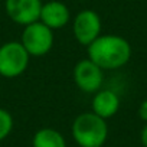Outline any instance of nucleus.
<instances>
[{"instance_id": "obj_1", "label": "nucleus", "mask_w": 147, "mask_h": 147, "mask_svg": "<svg viewBox=\"0 0 147 147\" xmlns=\"http://www.w3.org/2000/svg\"><path fill=\"white\" fill-rule=\"evenodd\" d=\"M88 59L101 69H117L124 66L131 58L128 40L120 35H100L87 46Z\"/></svg>"}, {"instance_id": "obj_2", "label": "nucleus", "mask_w": 147, "mask_h": 147, "mask_svg": "<svg viewBox=\"0 0 147 147\" xmlns=\"http://www.w3.org/2000/svg\"><path fill=\"white\" fill-rule=\"evenodd\" d=\"M72 137L80 147H102L108 137V125L95 113H82L72 123Z\"/></svg>"}, {"instance_id": "obj_3", "label": "nucleus", "mask_w": 147, "mask_h": 147, "mask_svg": "<svg viewBox=\"0 0 147 147\" xmlns=\"http://www.w3.org/2000/svg\"><path fill=\"white\" fill-rule=\"evenodd\" d=\"M30 55L22 42L10 40L0 46V75L5 78H16L26 71Z\"/></svg>"}, {"instance_id": "obj_4", "label": "nucleus", "mask_w": 147, "mask_h": 147, "mask_svg": "<svg viewBox=\"0 0 147 147\" xmlns=\"http://www.w3.org/2000/svg\"><path fill=\"white\" fill-rule=\"evenodd\" d=\"M20 42L30 56H43L53 46V30L38 20L25 26Z\"/></svg>"}, {"instance_id": "obj_5", "label": "nucleus", "mask_w": 147, "mask_h": 147, "mask_svg": "<svg viewBox=\"0 0 147 147\" xmlns=\"http://www.w3.org/2000/svg\"><path fill=\"white\" fill-rule=\"evenodd\" d=\"M104 69H101L97 63H94L91 59H81L75 68H74V81L77 87L87 92L92 94L101 90L102 81H104Z\"/></svg>"}, {"instance_id": "obj_6", "label": "nucleus", "mask_w": 147, "mask_h": 147, "mask_svg": "<svg viewBox=\"0 0 147 147\" xmlns=\"http://www.w3.org/2000/svg\"><path fill=\"white\" fill-rule=\"evenodd\" d=\"M72 30L81 45L88 46L101 35V18L94 10H81L74 19Z\"/></svg>"}, {"instance_id": "obj_7", "label": "nucleus", "mask_w": 147, "mask_h": 147, "mask_svg": "<svg viewBox=\"0 0 147 147\" xmlns=\"http://www.w3.org/2000/svg\"><path fill=\"white\" fill-rule=\"evenodd\" d=\"M42 5L40 0H6L5 10L15 23L28 26L39 20Z\"/></svg>"}, {"instance_id": "obj_8", "label": "nucleus", "mask_w": 147, "mask_h": 147, "mask_svg": "<svg viewBox=\"0 0 147 147\" xmlns=\"http://www.w3.org/2000/svg\"><path fill=\"white\" fill-rule=\"evenodd\" d=\"M69 19H71V12L68 6L59 2V0H51V2L42 5L39 20L52 30L65 28L69 23Z\"/></svg>"}, {"instance_id": "obj_9", "label": "nucleus", "mask_w": 147, "mask_h": 147, "mask_svg": "<svg viewBox=\"0 0 147 147\" xmlns=\"http://www.w3.org/2000/svg\"><path fill=\"white\" fill-rule=\"evenodd\" d=\"M120 108V98L111 90H100L92 98V113L104 120L111 118Z\"/></svg>"}, {"instance_id": "obj_10", "label": "nucleus", "mask_w": 147, "mask_h": 147, "mask_svg": "<svg viewBox=\"0 0 147 147\" xmlns=\"http://www.w3.org/2000/svg\"><path fill=\"white\" fill-rule=\"evenodd\" d=\"M32 147H66L65 137L55 128L43 127L32 138Z\"/></svg>"}, {"instance_id": "obj_11", "label": "nucleus", "mask_w": 147, "mask_h": 147, "mask_svg": "<svg viewBox=\"0 0 147 147\" xmlns=\"http://www.w3.org/2000/svg\"><path fill=\"white\" fill-rule=\"evenodd\" d=\"M12 130H13L12 114L5 108H0V141H3L6 137H9Z\"/></svg>"}, {"instance_id": "obj_12", "label": "nucleus", "mask_w": 147, "mask_h": 147, "mask_svg": "<svg viewBox=\"0 0 147 147\" xmlns=\"http://www.w3.org/2000/svg\"><path fill=\"white\" fill-rule=\"evenodd\" d=\"M138 117L147 123V100H144L138 107Z\"/></svg>"}, {"instance_id": "obj_13", "label": "nucleus", "mask_w": 147, "mask_h": 147, "mask_svg": "<svg viewBox=\"0 0 147 147\" xmlns=\"http://www.w3.org/2000/svg\"><path fill=\"white\" fill-rule=\"evenodd\" d=\"M140 138H141V144H143L144 147H147V124L143 127L141 134H140Z\"/></svg>"}]
</instances>
